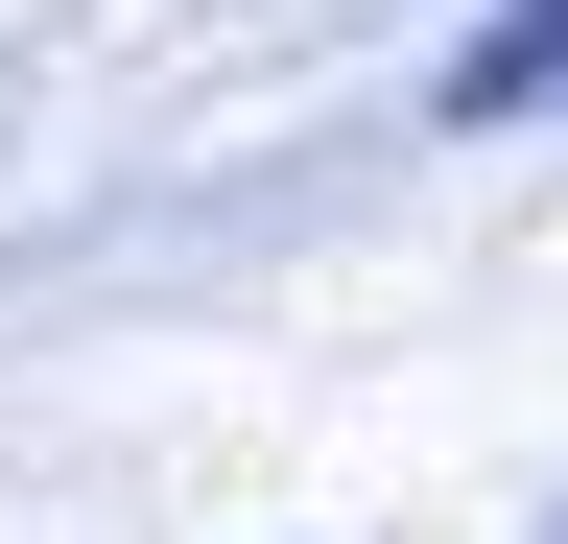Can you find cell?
Listing matches in <instances>:
<instances>
[{
  "instance_id": "cell-1",
  "label": "cell",
  "mask_w": 568,
  "mask_h": 544,
  "mask_svg": "<svg viewBox=\"0 0 568 544\" xmlns=\"http://www.w3.org/2000/svg\"><path fill=\"white\" fill-rule=\"evenodd\" d=\"M426 119H450V143H497V119H568V0H497V24L450 48V95H426Z\"/></svg>"
},
{
  "instance_id": "cell-2",
  "label": "cell",
  "mask_w": 568,
  "mask_h": 544,
  "mask_svg": "<svg viewBox=\"0 0 568 544\" xmlns=\"http://www.w3.org/2000/svg\"><path fill=\"white\" fill-rule=\"evenodd\" d=\"M545 544H568V521H545Z\"/></svg>"
}]
</instances>
